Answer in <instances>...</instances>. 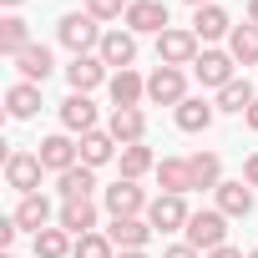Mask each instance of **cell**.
I'll use <instances>...</instances> for the list:
<instances>
[{
	"mask_svg": "<svg viewBox=\"0 0 258 258\" xmlns=\"http://www.w3.org/2000/svg\"><path fill=\"white\" fill-rule=\"evenodd\" d=\"M187 6H198V11H203V6H213V0H187Z\"/></svg>",
	"mask_w": 258,
	"mask_h": 258,
	"instance_id": "cell-41",
	"label": "cell"
},
{
	"mask_svg": "<svg viewBox=\"0 0 258 258\" xmlns=\"http://www.w3.org/2000/svg\"><path fill=\"white\" fill-rule=\"evenodd\" d=\"M116 162H121V177H132V182H137L142 172H152V167H157L152 147H142V142H132V147H121V157H116Z\"/></svg>",
	"mask_w": 258,
	"mask_h": 258,
	"instance_id": "cell-30",
	"label": "cell"
},
{
	"mask_svg": "<svg viewBox=\"0 0 258 258\" xmlns=\"http://www.w3.org/2000/svg\"><path fill=\"white\" fill-rule=\"evenodd\" d=\"M233 66H238V61H233L228 51H198V61H192L198 81H203V86H218V91L233 81Z\"/></svg>",
	"mask_w": 258,
	"mask_h": 258,
	"instance_id": "cell-8",
	"label": "cell"
},
{
	"mask_svg": "<svg viewBox=\"0 0 258 258\" xmlns=\"http://www.w3.org/2000/svg\"><path fill=\"white\" fill-rule=\"evenodd\" d=\"M157 182H162V192H192V167H187V157H162L157 162Z\"/></svg>",
	"mask_w": 258,
	"mask_h": 258,
	"instance_id": "cell-19",
	"label": "cell"
},
{
	"mask_svg": "<svg viewBox=\"0 0 258 258\" xmlns=\"http://www.w3.org/2000/svg\"><path fill=\"white\" fill-rule=\"evenodd\" d=\"M243 116H248V126H253V132H258V101H253V106H248Z\"/></svg>",
	"mask_w": 258,
	"mask_h": 258,
	"instance_id": "cell-38",
	"label": "cell"
},
{
	"mask_svg": "<svg viewBox=\"0 0 258 258\" xmlns=\"http://www.w3.org/2000/svg\"><path fill=\"white\" fill-rule=\"evenodd\" d=\"M106 238H111L116 248H142V243L152 238V223H142V218H111Z\"/></svg>",
	"mask_w": 258,
	"mask_h": 258,
	"instance_id": "cell-20",
	"label": "cell"
},
{
	"mask_svg": "<svg viewBox=\"0 0 258 258\" xmlns=\"http://www.w3.org/2000/svg\"><path fill=\"white\" fill-rule=\"evenodd\" d=\"M248 26H258V0H248Z\"/></svg>",
	"mask_w": 258,
	"mask_h": 258,
	"instance_id": "cell-39",
	"label": "cell"
},
{
	"mask_svg": "<svg viewBox=\"0 0 258 258\" xmlns=\"http://www.w3.org/2000/svg\"><path fill=\"white\" fill-rule=\"evenodd\" d=\"M96 56H101L106 66L126 71V66L137 61V36H132V31H106V36H101V46H96Z\"/></svg>",
	"mask_w": 258,
	"mask_h": 258,
	"instance_id": "cell-10",
	"label": "cell"
},
{
	"mask_svg": "<svg viewBox=\"0 0 258 258\" xmlns=\"http://www.w3.org/2000/svg\"><path fill=\"white\" fill-rule=\"evenodd\" d=\"M71 253V233L66 228H41L36 233V258H66Z\"/></svg>",
	"mask_w": 258,
	"mask_h": 258,
	"instance_id": "cell-32",
	"label": "cell"
},
{
	"mask_svg": "<svg viewBox=\"0 0 258 258\" xmlns=\"http://www.w3.org/2000/svg\"><path fill=\"white\" fill-rule=\"evenodd\" d=\"M187 243L198 248V253H213V248H223V238H228V218L218 213V208H203V213H192L187 218Z\"/></svg>",
	"mask_w": 258,
	"mask_h": 258,
	"instance_id": "cell-2",
	"label": "cell"
},
{
	"mask_svg": "<svg viewBox=\"0 0 258 258\" xmlns=\"http://www.w3.org/2000/svg\"><path fill=\"white\" fill-rule=\"evenodd\" d=\"M6 182H11L21 198L41 192V157H36V152H11V157H6Z\"/></svg>",
	"mask_w": 258,
	"mask_h": 258,
	"instance_id": "cell-6",
	"label": "cell"
},
{
	"mask_svg": "<svg viewBox=\"0 0 258 258\" xmlns=\"http://www.w3.org/2000/svg\"><path fill=\"white\" fill-rule=\"evenodd\" d=\"M16 223H21V228H31V233L51 228V203H46V192H31V198H21V208H16Z\"/></svg>",
	"mask_w": 258,
	"mask_h": 258,
	"instance_id": "cell-27",
	"label": "cell"
},
{
	"mask_svg": "<svg viewBox=\"0 0 258 258\" xmlns=\"http://www.w3.org/2000/svg\"><path fill=\"white\" fill-rule=\"evenodd\" d=\"M6 258H16V253H6Z\"/></svg>",
	"mask_w": 258,
	"mask_h": 258,
	"instance_id": "cell-44",
	"label": "cell"
},
{
	"mask_svg": "<svg viewBox=\"0 0 258 258\" xmlns=\"http://www.w3.org/2000/svg\"><path fill=\"white\" fill-rule=\"evenodd\" d=\"M111 157H116V137L111 132H86L81 137V162L86 167H106Z\"/></svg>",
	"mask_w": 258,
	"mask_h": 258,
	"instance_id": "cell-25",
	"label": "cell"
},
{
	"mask_svg": "<svg viewBox=\"0 0 258 258\" xmlns=\"http://www.w3.org/2000/svg\"><path fill=\"white\" fill-rule=\"evenodd\" d=\"M26 46H31V31H26V21H21V16H6V21H0V51H6V56L16 61Z\"/></svg>",
	"mask_w": 258,
	"mask_h": 258,
	"instance_id": "cell-29",
	"label": "cell"
},
{
	"mask_svg": "<svg viewBox=\"0 0 258 258\" xmlns=\"http://www.w3.org/2000/svg\"><path fill=\"white\" fill-rule=\"evenodd\" d=\"M142 208H152V203H147V192H142L132 177H116V182L106 187V213H111V218H137Z\"/></svg>",
	"mask_w": 258,
	"mask_h": 258,
	"instance_id": "cell-7",
	"label": "cell"
},
{
	"mask_svg": "<svg viewBox=\"0 0 258 258\" xmlns=\"http://www.w3.org/2000/svg\"><path fill=\"white\" fill-rule=\"evenodd\" d=\"M208 258H243V253H238V248H228V243H223V248H213V253H208Z\"/></svg>",
	"mask_w": 258,
	"mask_h": 258,
	"instance_id": "cell-37",
	"label": "cell"
},
{
	"mask_svg": "<svg viewBox=\"0 0 258 258\" xmlns=\"http://www.w3.org/2000/svg\"><path fill=\"white\" fill-rule=\"evenodd\" d=\"M192 36H198V41L233 36V21H228V11H223V6H203V11L192 16Z\"/></svg>",
	"mask_w": 258,
	"mask_h": 258,
	"instance_id": "cell-18",
	"label": "cell"
},
{
	"mask_svg": "<svg viewBox=\"0 0 258 258\" xmlns=\"http://www.w3.org/2000/svg\"><path fill=\"white\" fill-rule=\"evenodd\" d=\"M248 258H258V248H253V253H248Z\"/></svg>",
	"mask_w": 258,
	"mask_h": 258,
	"instance_id": "cell-43",
	"label": "cell"
},
{
	"mask_svg": "<svg viewBox=\"0 0 258 258\" xmlns=\"http://www.w3.org/2000/svg\"><path fill=\"white\" fill-rule=\"evenodd\" d=\"M0 6H21V0H0Z\"/></svg>",
	"mask_w": 258,
	"mask_h": 258,
	"instance_id": "cell-42",
	"label": "cell"
},
{
	"mask_svg": "<svg viewBox=\"0 0 258 258\" xmlns=\"http://www.w3.org/2000/svg\"><path fill=\"white\" fill-rule=\"evenodd\" d=\"M56 228H66V233H76V238L96 233V203H91V198L61 203V213H56Z\"/></svg>",
	"mask_w": 258,
	"mask_h": 258,
	"instance_id": "cell-13",
	"label": "cell"
},
{
	"mask_svg": "<svg viewBox=\"0 0 258 258\" xmlns=\"http://www.w3.org/2000/svg\"><path fill=\"white\" fill-rule=\"evenodd\" d=\"M61 126L66 132H96V106H91V96H81V91H71L66 101H61Z\"/></svg>",
	"mask_w": 258,
	"mask_h": 258,
	"instance_id": "cell-15",
	"label": "cell"
},
{
	"mask_svg": "<svg viewBox=\"0 0 258 258\" xmlns=\"http://www.w3.org/2000/svg\"><path fill=\"white\" fill-rule=\"evenodd\" d=\"M228 56H233L238 66H258V26H233Z\"/></svg>",
	"mask_w": 258,
	"mask_h": 258,
	"instance_id": "cell-28",
	"label": "cell"
},
{
	"mask_svg": "<svg viewBox=\"0 0 258 258\" xmlns=\"http://www.w3.org/2000/svg\"><path fill=\"white\" fill-rule=\"evenodd\" d=\"M116 258H147V253H142V248H121Z\"/></svg>",
	"mask_w": 258,
	"mask_h": 258,
	"instance_id": "cell-40",
	"label": "cell"
},
{
	"mask_svg": "<svg viewBox=\"0 0 258 258\" xmlns=\"http://www.w3.org/2000/svg\"><path fill=\"white\" fill-rule=\"evenodd\" d=\"M187 167H192V187L198 192H218V182H223V162H218V152H192L187 157Z\"/></svg>",
	"mask_w": 258,
	"mask_h": 258,
	"instance_id": "cell-22",
	"label": "cell"
},
{
	"mask_svg": "<svg viewBox=\"0 0 258 258\" xmlns=\"http://www.w3.org/2000/svg\"><path fill=\"white\" fill-rule=\"evenodd\" d=\"M66 81H71V91L91 96V91L106 81V61H101V56H76V61L66 66Z\"/></svg>",
	"mask_w": 258,
	"mask_h": 258,
	"instance_id": "cell-11",
	"label": "cell"
},
{
	"mask_svg": "<svg viewBox=\"0 0 258 258\" xmlns=\"http://www.w3.org/2000/svg\"><path fill=\"white\" fill-rule=\"evenodd\" d=\"M6 111H11L16 121L36 116V111H41V86H31V81H16V86L6 91Z\"/></svg>",
	"mask_w": 258,
	"mask_h": 258,
	"instance_id": "cell-21",
	"label": "cell"
},
{
	"mask_svg": "<svg viewBox=\"0 0 258 258\" xmlns=\"http://www.w3.org/2000/svg\"><path fill=\"white\" fill-rule=\"evenodd\" d=\"M36 157H41V167H51V172H71V167L81 162V147H76L71 137H61V132H56V137H46V142H41V152H36Z\"/></svg>",
	"mask_w": 258,
	"mask_h": 258,
	"instance_id": "cell-12",
	"label": "cell"
},
{
	"mask_svg": "<svg viewBox=\"0 0 258 258\" xmlns=\"http://www.w3.org/2000/svg\"><path fill=\"white\" fill-rule=\"evenodd\" d=\"M126 31H142V36H162L167 31V6H162V0H132V6H126Z\"/></svg>",
	"mask_w": 258,
	"mask_h": 258,
	"instance_id": "cell-5",
	"label": "cell"
},
{
	"mask_svg": "<svg viewBox=\"0 0 258 258\" xmlns=\"http://www.w3.org/2000/svg\"><path fill=\"white\" fill-rule=\"evenodd\" d=\"M61 198L66 203H76V198H91V187H96V167H86V162H76L71 172H61Z\"/></svg>",
	"mask_w": 258,
	"mask_h": 258,
	"instance_id": "cell-26",
	"label": "cell"
},
{
	"mask_svg": "<svg viewBox=\"0 0 258 258\" xmlns=\"http://www.w3.org/2000/svg\"><path fill=\"white\" fill-rule=\"evenodd\" d=\"M86 16H96V21H116V16H126V0H86Z\"/></svg>",
	"mask_w": 258,
	"mask_h": 258,
	"instance_id": "cell-34",
	"label": "cell"
},
{
	"mask_svg": "<svg viewBox=\"0 0 258 258\" xmlns=\"http://www.w3.org/2000/svg\"><path fill=\"white\" fill-rule=\"evenodd\" d=\"M157 61H162V66H177V71H182V66H192V61H198V36H192V31L167 26V31L157 36Z\"/></svg>",
	"mask_w": 258,
	"mask_h": 258,
	"instance_id": "cell-4",
	"label": "cell"
},
{
	"mask_svg": "<svg viewBox=\"0 0 258 258\" xmlns=\"http://www.w3.org/2000/svg\"><path fill=\"white\" fill-rule=\"evenodd\" d=\"M142 96H147V81H142V76H137L132 66L111 76V106H137Z\"/></svg>",
	"mask_w": 258,
	"mask_h": 258,
	"instance_id": "cell-23",
	"label": "cell"
},
{
	"mask_svg": "<svg viewBox=\"0 0 258 258\" xmlns=\"http://www.w3.org/2000/svg\"><path fill=\"white\" fill-rule=\"evenodd\" d=\"M187 218H192V213H187V203H182L177 192H162V198L147 208V223H152V228H162V233H177V228H187Z\"/></svg>",
	"mask_w": 258,
	"mask_h": 258,
	"instance_id": "cell-9",
	"label": "cell"
},
{
	"mask_svg": "<svg viewBox=\"0 0 258 258\" xmlns=\"http://www.w3.org/2000/svg\"><path fill=\"white\" fill-rule=\"evenodd\" d=\"M106 132H111L121 147L142 142V137H147V116H142V106H116V111H111V126H106Z\"/></svg>",
	"mask_w": 258,
	"mask_h": 258,
	"instance_id": "cell-14",
	"label": "cell"
},
{
	"mask_svg": "<svg viewBox=\"0 0 258 258\" xmlns=\"http://www.w3.org/2000/svg\"><path fill=\"white\" fill-rule=\"evenodd\" d=\"M51 66H56V61H51V51H46L41 41H31V46H26V51L16 56V71H21V76H26L31 86H41V81L51 76Z\"/></svg>",
	"mask_w": 258,
	"mask_h": 258,
	"instance_id": "cell-16",
	"label": "cell"
},
{
	"mask_svg": "<svg viewBox=\"0 0 258 258\" xmlns=\"http://www.w3.org/2000/svg\"><path fill=\"white\" fill-rule=\"evenodd\" d=\"M243 182H248V187H258V152L243 162Z\"/></svg>",
	"mask_w": 258,
	"mask_h": 258,
	"instance_id": "cell-36",
	"label": "cell"
},
{
	"mask_svg": "<svg viewBox=\"0 0 258 258\" xmlns=\"http://www.w3.org/2000/svg\"><path fill=\"white\" fill-rule=\"evenodd\" d=\"M111 248H116V243H111L106 233H86V238H76V248H71V258H116Z\"/></svg>",
	"mask_w": 258,
	"mask_h": 258,
	"instance_id": "cell-33",
	"label": "cell"
},
{
	"mask_svg": "<svg viewBox=\"0 0 258 258\" xmlns=\"http://www.w3.org/2000/svg\"><path fill=\"white\" fill-rule=\"evenodd\" d=\"M147 101H157V106H182L187 101V76L177 71V66H157L152 76H147Z\"/></svg>",
	"mask_w": 258,
	"mask_h": 258,
	"instance_id": "cell-3",
	"label": "cell"
},
{
	"mask_svg": "<svg viewBox=\"0 0 258 258\" xmlns=\"http://www.w3.org/2000/svg\"><path fill=\"white\" fill-rule=\"evenodd\" d=\"M56 36H61V46L76 51V56H91V46H101V26H96V16H81V11L61 16Z\"/></svg>",
	"mask_w": 258,
	"mask_h": 258,
	"instance_id": "cell-1",
	"label": "cell"
},
{
	"mask_svg": "<svg viewBox=\"0 0 258 258\" xmlns=\"http://www.w3.org/2000/svg\"><path fill=\"white\" fill-rule=\"evenodd\" d=\"M162 258H203V253H198V248H192V243H172V248H167V253H162Z\"/></svg>",
	"mask_w": 258,
	"mask_h": 258,
	"instance_id": "cell-35",
	"label": "cell"
},
{
	"mask_svg": "<svg viewBox=\"0 0 258 258\" xmlns=\"http://www.w3.org/2000/svg\"><path fill=\"white\" fill-rule=\"evenodd\" d=\"M213 116H218V106H208L203 96H187V101L177 106V126H182V132H208Z\"/></svg>",
	"mask_w": 258,
	"mask_h": 258,
	"instance_id": "cell-24",
	"label": "cell"
},
{
	"mask_svg": "<svg viewBox=\"0 0 258 258\" xmlns=\"http://www.w3.org/2000/svg\"><path fill=\"white\" fill-rule=\"evenodd\" d=\"M218 213L223 218H248L253 213V187L248 182H218Z\"/></svg>",
	"mask_w": 258,
	"mask_h": 258,
	"instance_id": "cell-17",
	"label": "cell"
},
{
	"mask_svg": "<svg viewBox=\"0 0 258 258\" xmlns=\"http://www.w3.org/2000/svg\"><path fill=\"white\" fill-rule=\"evenodd\" d=\"M253 106V86L243 81V76H233L223 91H218V111H248Z\"/></svg>",
	"mask_w": 258,
	"mask_h": 258,
	"instance_id": "cell-31",
	"label": "cell"
}]
</instances>
